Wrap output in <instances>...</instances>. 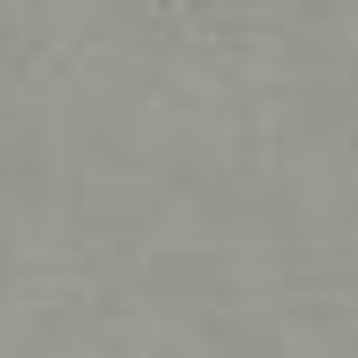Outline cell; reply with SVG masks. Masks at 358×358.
I'll return each mask as SVG.
<instances>
[{"label": "cell", "mask_w": 358, "mask_h": 358, "mask_svg": "<svg viewBox=\"0 0 358 358\" xmlns=\"http://www.w3.org/2000/svg\"><path fill=\"white\" fill-rule=\"evenodd\" d=\"M183 8H192V0H150V17H183Z\"/></svg>", "instance_id": "1"}]
</instances>
